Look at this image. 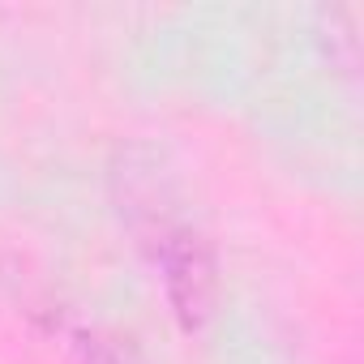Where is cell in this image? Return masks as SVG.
Segmentation results:
<instances>
[{
    "instance_id": "1",
    "label": "cell",
    "mask_w": 364,
    "mask_h": 364,
    "mask_svg": "<svg viewBox=\"0 0 364 364\" xmlns=\"http://www.w3.org/2000/svg\"><path fill=\"white\" fill-rule=\"evenodd\" d=\"M154 262H159V274H163V287H167V300H171L180 326L185 330L206 326V317L215 309V291H219L215 257H210L206 240L193 228H167L154 245Z\"/></svg>"
}]
</instances>
